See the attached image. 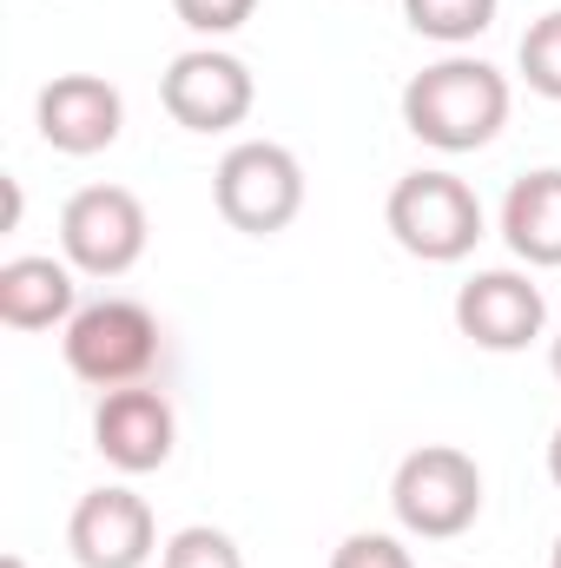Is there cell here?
Here are the masks:
<instances>
[{
    "label": "cell",
    "mask_w": 561,
    "mask_h": 568,
    "mask_svg": "<svg viewBox=\"0 0 561 568\" xmlns=\"http://www.w3.org/2000/svg\"><path fill=\"white\" fill-rule=\"evenodd\" d=\"M384 225H390V239L410 258H422V265H462L482 245L489 212H482V199H476L469 179H456L442 165H417V172H404L390 185Z\"/></svg>",
    "instance_id": "obj_2"
},
{
    "label": "cell",
    "mask_w": 561,
    "mask_h": 568,
    "mask_svg": "<svg viewBox=\"0 0 561 568\" xmlns=\"http://www.w3.org/2000/svg\"><path fill=\"white\" fill-rule=\"evenodd\" d=\"M152 219L133 185H80L60 205V258L80 278H126L145 258Z\"/></svg>",
    "instance_id": "obj_6"
},
{
    "label": "cell",
    "mask_w": 561,
    "mask_h": 568,
    "mask_svg": "<svg viewBox=\"0 0 561 568\" xmlns=\"http://www.w3.org/2000/svg\"><path fill=\"white\" fill-rule=\"evenodd\" d=\"M496 13H502V0H404L410 33L449 47V53H462L469 40H482L496 27Z\"/></svg>",
    "instance_id": "obj_14"
},
{
    "label": "cell",
    "mask_w": 561,
    "mask_h": 568,
    "mask_svg": "<svg viewBox=\"0 0 561 568\" xmlns=\"http://www.w3.org/2000/svg\"><path fill=\"white\" fill-rule=\"evenodd\" d=\"M159 568H245V549L225 529H212V523H185V529L165 536Z\"/></svg>",
    "instance_id": "obj_16"
},
{
    "label": "cell",
    "mask_w": 561,
    "mask_h": 568,
    "mask_svg": "<svg viewBox=\"0 0 561 568\" xmlns=\"http://www.w3.org/2000/svg\"><path fill=\"white\" fill-rule=\"evenodd\" d=\"M212 205L245 239H278L304 212V165L278 140H238L212 172Z\"/></svg>",
    "instance_id": "obj_5"
},
{
    "label": "cell",
    "mask_w": 561,
    "mask_h": 568,
    "mask_svg": "<svg viewBox=\"0 0 561 568\" xmlns=\"http://www.w3.org/2000/svg\"><path fill=\"white\" fill-rule=\"evenodd\" d=\"M509 106H516L509 73L489 67V60H476V53L429 60L422 73H410V87L397 100L410 140H422L429 152H449V159L496 145V133L509 126Z\"/></svg>",
    "instance_id": "obj_1"
},
{
    "label": "cell",
    "mask_w": 561,
    "mask_h": 568,
    "mask_svg": "<svg viewBox=\"0 0 561 568\" xmlns=\"http://www.w3.org/2000/svg\"><path fill=\"white\" fill-rule=\"evenodd\" d=\"M516 67L529 80V93H542V100L561 106V7H549L542 20H529V33L516 47Z\"/></svg>",
    "instance_id": "obj_15"
},
{
    "label": "cell",
    "mask_w": 561,
    "mask_h": 568,
    "mask_svg": "<svg viewBox=\"0 0 561 568\" xmlns=\"http://www.w3.org/2000/svg\"><path fill=\"white\" fill-rule=\"evenodd\" d=\"M549 568H561V536H555V549H549Z\"/></svg>",
    "instance_id": "obj_22"
},
{
    "label": "cell",
    "mask_w": 561,
    "mask_h": 568,
    "mask_svg": "<svg viewBox=\"0 0 561 568\" xmlns=\"http://www.w3.org/2000/svg\"><path fill=\"white\" fill-rule=\"evenodd\" d=\"M549 371H555V384H561V337L549 344Z\"/></svg>",
    "instance_id": "obj_20"
},
{
    "label": "cell",
    "mask_w": 561,
    "mask_h": 568,
    "mask_svg": "<svg viewBox=\"0 0 561 568\" xmlns=\"http://www.w3.org/2000/svg\"><path fill=\"white\" fill-rule=\"evenodd\" d=\"M178 443V417L165 404V390L152 384H126V390H100L93 404V449L120 469V476H152L172 463Z\"/></svg>",
    "instance_id": "obj_11"
},
{
    "label": "cell",
    "mask_w": 561,
    "mask_h": 568,
    "mask_svg": "<svg viewBox=\"0 0 561 568\" xmlns=\"http://www.w3.org/2000/svg\"><path fill=\"white\" fill-rule=\"evenodd\" d=\"M80 311V272L67 258H40L20 252L0 265V324L7 331H67Z\"/></svg>",
    "instance_id": "obj_12"
},
{
    "label": "cell",
    "mask_w": 561,
    "mask_h": 568,
    "mask_svg": "<svg viewBox=\"0 0 561 568\" xmlns=\"http://www.w3.org/2000/svg\"><path fill=\"white\" fill-rule=\"evenodd\" d=\"M502 245L529 272H561V165H536L502 192Z\"/></svg>",
    "instance_id": "obj_13"
},
{
    "label": "cell",
    "mask_w": 561,
    "mask_h": 568,
    "mask_svg": "<svg viewBox=\"0 0 561 568\" xmlns=\"http://www.w3.org/2000/svg\"><path fill=\"white\" fill-rule=\"evenodd\" d=\"M33 126L40 140L67 159H93L126 133V93L106 73H53L33 93Z\"/></svg>",
    "instance_id": "obj_9"
},
{
    "label": "cell",
    "mask_w": 561,
    "mask_h": 568,
    "mask_svg": "<svg viewBox=\"0 0 561 568\" xmlns=\"http://www.w3.org/2000/svg\"><path fill=\"white\" fill-rule=\"evenodd\" d=\"M390 509L404 523V536H422V542H456L476 529L482 516V469L469 449L456 443H422L397 463L390 476Z\"/></svg>",
    "instance_id": "obj_4"
},
{
    "label": "cell",
    "mask_w": 561,
    "mask_h": 568,
    "mask_svg": "<svg viewBox=\"0 0 561 568\" xmlns=\"http://www.w3.org/2000/svg\"><path fill=\"white\" fill-rule=\"evenodd\" d=\"M330 568H417V556L384 529H357V536H344L330 549Z\"/></svg>",
    "instance_id": "obj_17"
},
{
    "label": "cell",
    "mask_w": 561,
    "mask_h": 568,
    "mask_svg": "<svg viewBox=\"0 0 561 568\" xmlns=\"http://www.w3.org/2000/svg\"><path fill=\"white\" fill-rule=\"evenodd\" d=\"M159 106H165L172 126H185V133H232V126L252 120L258 80H252V67H245L238 53H225V47H185V53L165 67V80H159Z\"/></svg>",
    "instance_id": "obj_7"
},
{
    "label": "cell",
    "mask_w": 561,
    "mask_h": 568,
    "mask_svg": "<svg viewBox=\"0 0 561 568\" xmlns=\"http://www.w3.org/2000/svg\"><path fill=\"white\" fill-rule=\"evenodd\" d=\"M67 549L80 568H145L159 542V523H152V503L126 483H106V489H86L67 516Z\"/></svg>",
    "instance_id": "obj_10"
},
{
    "label": "cell",
    "mask_w": 561,
    "mask_h": 568,
    "mask_svg": "<svg viewBox=\"0 0 561 568\" xmlns=\"http://www.w3.org/2000/svg\"><path fill=\"white\" fill-rule=\"evenodd\" d=\"M165 337H159V317L145 311L140 297H93L73 311V324L60 331V357L80 384L93 390H126L145 384L152 364H159Z\"/></svg>",
    "instance_id": "obj_3"
},
{
    "label": "cell",
    "mask_w": 561,
    "mask_h": 568,
    "mask_svg": "<svg viewBox=\"0 0 561 568\" xmlns=\"http://www.w3.org/2000/svg\"><path fill=\"white\" fill-rule=\"evenodd\" d=\"M449 311H456V331H462L476 351H496V357H516V351H529V344L549 331V297H542V284L529 278V272H509V265L462 278Z\"/></svg>",
    "instance_id": "obj_8"
},
{
    "label": "cell",
    "mask_w": 561,
    "mask_h": 568,
    "mask_svg": "<svg viewBox=\"0 0 561 568\" xmlns=\"http://www.w3.org/2000/svg\"><path fill=\"white\" fill-rule=\"evenodd\" d=\"M0 568H27V556H0Z\"/></svg>",
    "instance_id": "obj_21"
},
{
    "label": "cell",
    "mask_w": 561,
    "mask_h": 568,
    "mask_svg": "<svg viewBox=\"0 0 561 568\" xmlns=\"http://www.w3.org/2000/svg\"><path fill=\"white\" fill-rule=\"evenodd\" d=\"M172 13H178L198 40H225V33H238V27L258 13V0H172Z\"/></svg>",
    "instance_id": "obj_18"
},
{
    "label": "cell",
    "mask_w": 561,
    "mask_h": 568,
    "mask_svg": "<svg viewBox=\"0 0 561 568\" xmlns=\"http://www.w3.org/2000/svg\"><path fill=\"white\" fill-rule=\"evenodd\" d=\"M549 483L561 489V424H555V436H549Z\"/></svg>",
    "instance_id": "obj_19"
}]
</instances>
